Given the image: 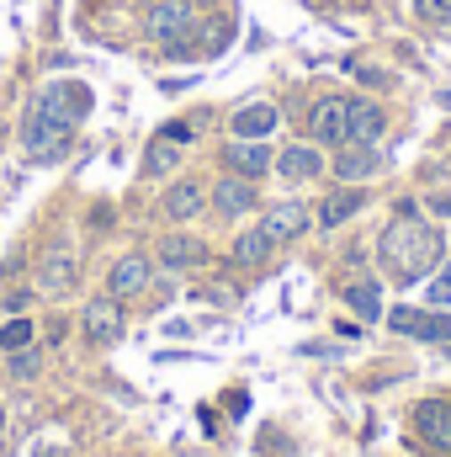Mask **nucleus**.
I'll use <instances>...</instances> for the list:
<instances>
[{
	"label": "nucleus",
	"instance_id": "obj_32",
	"mask_svg": "<svg viewBox=\"0 0 451 457\" xmlns=\"http://www.w3.org/2000/svg\"><path fill=\"white\" fill-rule=\"evenodd\" d=\"M0 431H5V410H0Z\"/></svg>",
	"mask_w": 451,
	"mask_h": 457
},
{
	"label": "nucleus",
	"instance_id": "obj_24",
	"mask_svg": "<svg viewBox=\"0 0 451 457\" xmlns=\"http://www.w3.org/2000/svg\"><path fill=\"white\" fill-rule=\"evenodd\" d=\"M32 345V320H5L0 325V351H27Z\"/></svg>",
	"mask_w": 451,
	"mask_h": 457
},
{
	"label": "nucleus",
	"instance_id": "obj_13",
	"mask_svg": "<svg viewBox=\"0 0 451 457\" xmlns=\"http://www.w3.org/2000/svg\"><path fill=\"white\" fill-rule=\"evenodd\" d=\"M149 277H154V271H149L144 255H122L112 266V277H107V293H112L117 303H122V298H138V293L149 287Z\"/></svg>",
	"mask_w": 451,
	"mask_h": 457
},
{
	"label": "nucleus",
	"instance_id": "obj_30",
	"mask_svg": "<svg viewBox=\"0 0 451 457\" xmlns=\"http://www.w3.org/2000/svg\"><path fill=\"white\" fill-rule=\"evenodd\" d=\"M430 208H436L441 219H451V192H441V197H430Z\"/></svg>",
	"mask_w": 451,
	"mask_h": 457
},
{
	"label": "nucleus",
	"instance_id": "obj_10",
	"mask_svg": "<svg viewBox=\"0 0 451 457\" xmlns=\"http://www.w3.org/2000/svg\"><path fill=\"white\" fill-rule=\"evenodd\" d=\"M160 266H170V271H197V266H208V245H202L197 234H165V239H160Z\"/></svg>",
	"mask_w": 451,
	"mask_h": 457
},
{
	"label": "nucleus",
	"instance_id": "obj_31",
	"mask_svg": "<svg viewBox=\"0 0 451 457\" xmlns=\"http://www.w3.org/2000/svg\"><path fill=\"white\" fill-rule=\"evenodd\" d=\"M37 457H59V453H53V447H48V453H37Z\"/></svg>",
	"mask_w": 451,
	"mask_h": 457
},
{
	"label": "nucleus",
	"instance_id": "obj_9",
	"mask_svg": "<svg viewBox=\"0 0 451 457\" xmlns=\"http://www.w3.org/2000/svg\"><path fill=\"white\" fill-rule=\"evenodd\" d=\"M122 303H117L112 293L107 298H96V303H86V341L91 345H112L117 336H122Z\"/></svg>",
	"mask_w": 451,
	"mask_h": 457
},
{
	"label": "nucleus",
	"instance_id": "obj_18",
	"mask_svg": "<svg viewBox=\"0 0 451 457\" xmlns=\"http://www.w3.org/2000/svg\"><path fill=\"white\" fill-rule=\"evenodd\" d=\"M366 208V192L361 187H345V192H335V197H324V208H319V224L324 228H340L345 219H356Z\"/></svg>",
	"mask_w": 451,
	"mask_h": 457
},
{
	"label": "nucleus",
	"instance_id": "obj_26",
	"mask_svg": "<svg viewBox=\"0 0 451 457\" xmlns=\"http://www.w3.org/2000/svg\"><path fill=\"white\" fill-rule=\"evenodd\" d=\"M414 16L425 27H451V0H414Z\"/></svg>",
	"mask_w": 451,
	"mask_h": 457
},
{
	"label": "nucleus",
	"instance_id": "obj_4",
	"mask_svg": "<svg viewBox=\"0 0 451 457\" xmlns=\"http://www.w3.org/2000/svg\"><path fill=\"white\" fill-rule=\"evenodd\" d=\"M91 107H96V96H91V86H80V80H48V86L37 91V112L53 117V122H64V128H80Z\"/></svg>",
	"mask_w": 451,
	"mask_h": 457
},
{
	"label": "nucleus",
	"instance_id": "obj_25",
	"mask_svg": "<svg viewBox=\"0 0 451 457\" xmlns=\"http://www.w3.org/2000/svg\"><path fill=\"white\" fill-rule=\"evenodd\" d=\"M228 37H234V32H228V21H202V32H197V48H202V54H224Z\"/></svg>",
	"mask_w": 451,
	"mask_h": 457
},
{
	"label": "nucleus",
	"instance_id": "obj_2",
	"mask_svg": "<svg viewBox=\"0 0 451 457\" xmlns=\"http://www.w3.org/2000/svg\"><path fill=\"white\" fill-rule=\"evenodd\" d=\"M144 27H149V37L160 43V48H170V54H192L197 48V0H149V11H144Z\"/></svg>",
	"mask_w": 451,
	"mask_h": 457
},
{
	"label": "nucleus",
	"instance_id": "obj_7",
	"mask_svg": "<svg viewBox=\"0 0 451 457\" xmlns=\"http://www.w3.org/2000/svg\"><path fill=\"white\" fill-rule=\"evenodd\" d=\"M308 224H314V219H308V208H303L298 197H287V203H276V208H266V213H260V228H266L276 245L303 239V234H308Z\"/></svg>",
	"mask_w": 451,
	"mask_h": 457
},
{
	"label": "nucleus",
	"instance_id": "obj_29",
	"mask_svg": "<svg viewBox=\"0 0 451 457\" xmlns=\"http://www.w3.org/2000/svg\"><path fill=\"white\" fill-rule=\"evenodd\" d=\"M165 138H176V144H186V138H192V128H186V122H170V128H165Z\"/></svg>",
	"mask_w": 451,
	"mask_h": 457
},
{
	"label": "nucleus",
	"instance_id": "obj_15",
	"mask_svg": "<svg viewBox=\"0 0 451 457\" xmlns=\"http://www.w3.org/2000/svg\"><path fill=\"white\" fill-rule=\"evenodd\" d=\"M276 170H282V176L298 187V181H314V176L324 170V154H319L314 144H292L287 154H276Z\"/></svg>",
	"mask_w": 451,
	"mask_h": 457
},
{
	"label": "nucleus",
	"instance_id": "obj_1",
	"mask_svg": "<svg viewBox=\"0 0 451 457\" xmlns=\"http://www.w3.org/2000/svg\"><path fill=\"white\" fill-rule=\"evenodd\" d=\"M377 255H382V266H388L393 282H420V277H430V271L441 266L447 234H441L436 224H425V219H414V203H404L398 219L382 228Z\"/></svg>",
	"mask_w": 451,
	"mask_h": 457
},
{
	"label": "nucleus",
	"instance_id": "obj_28",
	"mask_svg": "<svg viewBox=\"0 0 451 457\" xmlns=\"http://www.w3.org/2000/svg\"><path fill=\"white\" fill-rule=\"evenodd\" d=\"M430 303H451V266L436 277V282H430Z\"/></svg>",
	"mask_w": 451,
	"mask_h": 457
},
{
	"label": "nucleus",
	"instance_id": "obj_21",
	"mask_svg": "<svg viewBox=\"0 0 451 457\" xmlns=\"http://www.w3.org/2000/svg\"><path fill=\"white\" fill-rule=\"evenodd\" d=\"M165 213H170V219H192V213H202V187H197V181H176V187L165 192Z\"/></svg>",
	"mask_w": 451,
	"mask_h": 457
},
{
	"label": "nucleus",
	"instance_id": "obj_6",
	"mask_svg": "<svg viewBox=\"0 0 451 457\" xmlns=\"http://www.w3.org/2000/svg\"><path fill=\"white\" fill-rule=\"evenodd\" d=\"M224 160H228L234 176H250V181H260V176L276 165V154H271L266 138H234V144L224 149Z\"/></svg>",
	"mask_w": 451,
	"mask_h": 457
},
{
	"label": "nucleus",
	"instance_id": "obj_11",
	"mask_svg": "<svg viewBox=\"0 0 451 457\" xmlns=\"http://www.w3.org/2000/svg\"><path fill=\"white\" fill-rule=\"evenodd\" d=\"M70 287H75V250L70 245H53L37 261V293H70Z\"/></svg>",
	"mask_w": 451,
	"mask_h": 457
},
{
	"label": "nucleus",
	"instance_id": "obj_27",
	"mask_svg": "<svg viewBox=\"0 0 451 457\" xmlns=\"http://www.w3.org/2000/svg\"><path fill=\"white\" fill-rule=\"evenodd\" d=\"M11 356H16V361H11L16 378H32V372H37V356H32V351H11Z\"/></svg>",
	"mask_w": 451,
	"mask_h": 457
},
{
	"label": "nucleus",
	"instance_id": "obj_12",
	"mask_svg": "<svg viewBox=\"0 0 451 457\" xmlns=\"http://www.w3.org/2000/svg\"><path fill=\"white\" fill-rule=\"evenodd\" d=\"M377 170H382L377 144H340V154H335V176L340 181H372Z\"/></svg>",
	"mask_w": 451,
	"mask_h": 457
},
{
	"label": "nucleus",
	"instance_id": "obj_14",
	"mask_svg": "<svg viewBox=\"0 0 451 457\" xmlns=\"http://www.w3.org/2000/svg\"><path fill=\"white\" fill-rule=\"evenodd\" d=\"M213 208L228 213V219L250 213V208H255V181H250V176H224V181L213 187Z\"/></svg>",
	"mask_w": 451,
	"mask_h": 457
},
{
	"label": "nucleus",
	"instance_id": "obj_8",
	"mask_svg": "<svg viewBox=\"0 0 451 457\" xmlns=\"http://www.w3.org/2000/svg\"><path fill=\"white\" fill-rule=\"evenodd\" d=\"M388 325L414 341H451V314H420V309H393Z\"/></svg>",
	"mask_w": 451,
	"mask_h": 457
},
{
	"label": "nucleus",
	"instance_id": "obj_3",
	"mask_svg": "<svg viewBox=\"0 0 451 457\" xmlns=\"http://www.w3.org/2000/svg\"><path fill=\"white\" fill-rule=\"evenodd\" d=\"M21 144H27V160L32 165H59L75 149V128H64V122H53V117H43L32 107L27 122H21Z\"/></svg>",
	"mask_w": 451,
	"mask_h": 457
},
{
	"label": "nucleus",
	"instance_id": "obj_22",
	"mask_svg": "<svg viewBox=\"0 0 451 457\" xmlns=\"http://www.w3.org/2000/svg\"><path fill=\"white\" fill-rule=\"evenodd\" d=\"M340 298H345L361 320H382V287H377V282H350Z\"/></svg>",
	"mask_w": 451,
	"mask_h": 457
},
{
	"label": "nucleus",
	"instance_id": "obj_19",
	"mask_svg": "<svg viewBox=\"0 0 451 457\" xmlns=\"http://www.w3.org/2000/svg\"><path fill=\"white\" fill-rule=\"evenodd\" d=\"M271 250H276V239H271L260 224L244 228V234L234 239V261H239V266H266V261H271Z\"/></svg>",
	"mask_w": 451,
	"mask_h": 457
},
{
	"label": "nucleus",
	"instance_id": "obj_23",
	"mask_svg": "<svg viewBox=\"0 0 451 457\" xmlns=\"http://www.w3.org/2000/svg\"><path fill=\"white\" fill-rule=\"evenodd\" d=\"M176 160H181V144H176V138H165V133H160V138H154V144H149V160H144V176H165V170H170V165H176Z\"/></svg>",
	"mask_w": 451,
	"mask_h": 457
},
{
	"label": "nucleus",
	"instance_id": "obj_20",
	"mask_svg": "<svg viewBox=\"0 0 451 457\" xmlns=\"http://www.w3.org/2000/svg\"><path fill=\"white\" fill-rule=\"evenodd\" d=\"M271 128H276V107H266V102H250L234 112V138H266Z\"/></svg>",
	"mask_w": 451,
	"mask_h": 457
},
{
	"label": "nucleus",
	"instance_id": "obj_16",
	"mask_svg": "<svg viewBox=\"0 0 451 457\" xmlns=\"http://www.w3.org/2000/svg\"><path fill=\"white\" fill-rule=\"evenodd\" d=\"M350 144H377L382 138V128H388V117L377 102H361V96H350Z\"/></svg>",
	"mask_w": 451,
	"mask_h": 457
},
{
	"label": "nucleus",
	"instance_id": "obj_17",
	"mask_svg": "<svg viewBox=\"0 0 451 457\" xmlns=\"http://www.w3.org/2000/svg\"><path fill=\"white\" fill-rule=\"evenodd\" d=\"M414 426L425 431V442L451 447V399H425V404L414 410Z\"/></svg>",
	"mask_w": 451,
	"mask_h": 457
},
{
	"label": "nucleus",
	"instance_id": "obj_5",
	"mask_svg": "<svg viewBox=\"0 0 451 457\" xmlns=\"http://www.w3.org/2000/svg\"><path fill=\"white\" fill-rule=\"evenodd\" d=\"M350 96H319L314 102V112H308V128H314V138L319 144H350Z\"/></svg>",
	"mask_w": 451,
	"mask_h": 457
}]
</instances>
